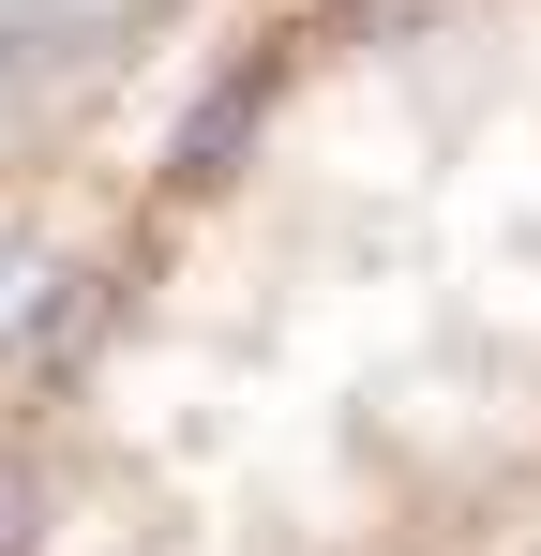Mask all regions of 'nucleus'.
<instances>
[{
    "label": "nucleus",
    "mask_w": 541,
    "mask_h": 556,
    "mask_svg": "<svg viewBox=\"0 0 541 556\" xmlns=\"http://www.w3.org/2000/svg\"><path fill=\"white\" fill-rule=\"evenodd\" d=\"M512 556H541V527H527V542H512Z\"/></svg>",
    "instance_id": "obj_2"
},
{
    "label": "nucleus",
    "mask_w": 541,
    "mask_h": 556,
    "mask_svg": "<svg viewBox=\"0 0 541 556\" xmlns=\"http://www.w3.org/2000/svg\"><path fill=\"white\" fill-rule=\"evenodd\" d=\"M541 0H301L0 362V556H512L541 511Z\"/></svg>",
    "instance_id": "obj_1"
}]
</instances>
